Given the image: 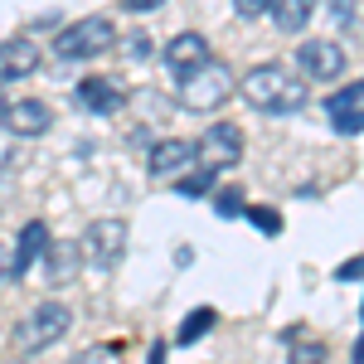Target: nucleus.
<instances>
[{
    "label": "nucleus",
    "instance_id": "f257e3e1",
    "mask_svg": "<svg viewBox=\"0 0 364 364\" xmlns=\"http://www.w3.org/2000/svg\"><path fill=\"white\" fill-rule=\"evenodd\" d=\"M238 92H243L248 107H257V112H267V117L301 112L311 102L306 78L291 73V68H282V63H257V68H248L243 83H238Z\"/></svg>",
    "mask_w": 364,
    "mask_h": 364
},
{
    "label": "nucleus",
    "instance_id": "f03ea898",
    "mask_svg": "<svg viewBox=\"0 0 364 364\" xmlns=\"http://www.w3.org/2000/svg\"><path fill=\"white\" fill-rule=\"evenodd\" d=\"M233 92H238V73L214 54L204 58V63H195V68H185V73H175V102L195 117L219 112Z\"/></svg>",
    "mask_w": 364,
    "mask_h": 364
},
{
    "label": "nucleus",
    "instance_id": "7ed1b4c3",
    "mask_svg": "<svg viewBox=\"0 0 364 364\" xmlns=\"http://www.w3.org/2000/svg\"><path fill=\"white\" fill-rule=\"evenodd\" d=\"M68 326H73V311L63 306V301H39L15 326V350L20 355H39V350H49V345H58V340L68 336Z\"/></svg>",
    "mask_w": 364,
    "mask_h": 364
},
{
    "label": "nucleus",
    "instance_id": "20e7f679",
    "mask_svg": "<svg viewBox=\"0 0 364 364\" xmlns=\"http://www.w3.org/2000/svg\"><path fill=\"white\" fill-rule=\"evenodd\" d=\"M107 49H117V25L107 15H87V20H73V25L58 29L54 54L58 58H102Z\"/></svg>",
    "mask_w": 364,
    "mask_h": 364
},
{
    "label": "nucleus",
    "instance_id": "39448f33",
    "mask_svg": "<svg viewBox=\"0 0 364 364\" xmlns=\"http://www.w3.org/2000/svg\"><path fill=\"white\" fill-rule=\"evenodd\" d=\"M127 238H132V228L127 219H97V224H87L83 243H78V257H83L87 267H117L122 262V252H127Z\"/></svg>",
    "mask_w": 364,
    "mask_h": 364
},
{
    "label": "nucleus",
    "instance_id": "423d86ee",
    "mask_svg": "<svg viewBox=\"0 0 364 364\" xmlns=\"http://www.w3.org/2000/svg\"><path fill=\"white\" fill-rule=\"evenodd\" d=\"M195 161L209 170H228L243 161V127H233V122H214V127H204V136L195 141Z\"/></svg>",
    "mask_w": 364,
    "mask_h": 364
},
{
    "label": "nucleus",
    "instance_id": "0eeeda50",
    "mask_svg": "<svg viewBox=\"0 0 364 364\" xmlns=\"http://www.w3.org/2000/svg\"><path fill=\"white\" fill-rule=\"evenodd\" d=\"M296 68H301L306 83H336L340 73H345V49H340L336 39H306L296 49Z\"/></svg>",
    "mask_w": 364,
    "mask_h": 364
},
{
    "label": "nucleus",
    "instance_id": "6e6552de",
    "mask_svg": "<svg viewBox=\"0 0 364 364\" xmlns=\"http://www.w3.org/2000/svg\"><path fill=\"white\" fill-rule=\"evenodd\" d=\"M326 117H331V127H336L340 136H360L364 132V78L331 92L326 97Z\"/></svg>",
    "mask_w": 364,
    "mask_h": 364
},
{
    "label": "nucleus",
    "instance_id": "1a4fd4ad",
    "mask_svg": "<svg viewBox=\"0 0 364 364\" xmlns=\"http://www.w3.org/2000/svg\"><path fill=\"white\" fill-rule=\"evenodd\" d=\"M44 49L34 39H0V83H20L29 73H39Z\"/></svg>",
    "mask_w": 364,
    "mask_h": 364
},
{
    "label": "nucleus",
    "instance_id": "9d476101",
    "mask_svg": "<svg viewBox=\"0 0 364 364\" xmlns=\"http://www.w3.org/2000/svg\"><path fill=\"white\" fill-rule=\"evenodd\" d=\"M44 248H49V224L44 219H29L20 228V238H15V248H10V282L29 277V267L44 257Z\"/></svg>",
    "mask_w": 364,
    "mask_h": 364
},
{
    "label": "nucleus",
    "instance_id": "9b49d317",
    "mask_svg": "<svg viewBox=\"0 0 364 364\" xmlns=\"http://www.w3.org/2000/svg\"><path fill=\"white\" fill-rule=\"evenodd\" d=\"M5 127H10V136H44L49 127H54V112H49V102H39V97H25V102H5V117H0Z\"/></svg>",
    "mask_w": 364,
    "mask_h": 364
},
{
    "label": "nucleus",
    "instance_id": "f8f14e48",
    "mask_svg": "<svg viewBox=\"0 0 364 364\" xmlns=\"http://www.w3.org/2000/svg\"><path fill=\"white\" fill-rule=\"evenodd\" d=\"M190 166H199L195 161V141H156L151 146V175L156 180H175L180 170H190Z\"/></svg>",
    "mask_w": 364,
    "mask_h": 364
},
{
    "label": "nucleus",
    "instance_id": "ddd939ff",
    "mask_svg": "<svg viewBox=\"0 0 364 364\" xmlns=\"http://www.w3.org/2000/svg\"><path fill=\"white\" fill-rule=\"evenodd\" d=\"M122 102H127V92H122L112 78H83V83H78V107H83V112L107 117V112H117Z\"/></svg>",
    "mask_w": 364,
    "mask_h": 364
},
{
    "label": "nucleus",
    "instance_id": "4468645a",
    "mask_svg": "<svg viewBox=\"0 0 364 364\" xmlns=\"http://www.w3.org/2000/svg\"><path fill=\"white\" fill-rule=\"evenodd\" d=\"M204 58H209V39L195 34V29L175 34V39L166 44V68L170 73H185V68H195V63H204Z\"/></svg>",
    "mask_w": 364,
    "mask_h": 364
},
{
    "label": "nucleus",
    "instance_id": "2eb2a0df",
    "mask_svg": "<svg viewBox=\"0 0 364 364\" xmlns=\"http://www.w3.org/2000/svg\"><path fill=\"white\" fill-rule=\"evenodd\" d=\"M267 15L282 34H301L316 20V0H267Z\"/></svg>",
    "mask_w": 364,
    "mask_h": 364
},
{
    "label": "nucleus",
    "instance_id": "dca6fc26",
    "mask_svg": "<svg viewBox=\"0 0 364 364\" xmlns=\"http://www.w3.org/2000/svg\"><path fill=\"white\" fill-rule=\"evenodd\" d=\"M214 175H219V170L190 166V170H180V175L170 180V190H175V195H185V199H204L209 190H214Z\"/></svg>",
    "mask_w": 364,
    "mask_h": 364
},
{
    "label": "nucleus",
    "instance_id": "f3484780",
    "mask_svg": "<svg viewBox=\"0 0 364 364\" xmlns=\"http://www.w3.org/2000/svg\"><path fill=\"white\" fill-rule=\"evenodd\" d=\"M214 321H219V316H214V306H195L190 311V316H185V326H180V345H195L199 336H209V331H214Z\"/></svg>",
    "mask_w": 364,
    "mask_h": 364
},
{
    "label": "nucleus",
    "instance_id": "a211bd4d",
    "mask_svg": "<svg viewBox=\"0 0 364 364\" xmlns=\"http://www.w3.org/2000/svg\"><path fill=\"white\" fill-rule=\"evenodd\" d=\"M73 262H78V252L54 248V238H49V248H44V272H49V282H68L73 277Z\"/></svg>",
    "mask_w": 364,
    "mask_h": 364
},
{
    "label": "nucleus",
    "instance_id": "6ab92c4d",
    "mask_svg": "<svg viewBox=\"0 0 364 364\" xmlns=\"http://www.w3.org/2000/svg\"><path fill=\"white\" fill-rule=\"evenodd\" d=\"M243 209H248V195H243L238 185H224V190L214 195V214H219V219H243Z\"/></svg>",
    "mask_w": 364,
    "mask_h": 364
},
{
    "label": "nucleus",
    "instance_id": "aec40b11",
    "mask_svg": "<svg viewBox=\"0 0 364 364\" xmlns=\"http://www.w3.org/2000/svg\"><path fill=\"white\" fill-rule=\"evenodd\" d=\"M243 219H252L262 233H282V219L272 214V209H257V204H248V209H243Z\"/></svg>",
    "mask_w": 364,
    "mask_h": 364
},
{
    "label": "nucleus",
    "instance_id": "412c9836",
    "mask_svg": "<svg viewBox=\"0 0 364 364\" xmlns=\"http://www.w3.org/2000/svg\"><path fill=\"white\" fill-rule=\"evenodd\" d=\"M364 277V252L360 257H350V262H340L336 267V282H360Z\"/></svg>",
    "mask_w": 364,
    "mask_h": 364
},
{
    "label": "nucleus",
    "instance_id": "4be33fe9",
    "mask_svg": "<svg viewBox=\"0 0 364 364\" xmlns=\"http://www.w3.org/2000/svg\"><path fill=\"white\" fill-rule=\"evenodd\" d=\"M233 10L243 20H257V15H267V0H233Z\"/></svg>",
    "mask_w": 364,
    "mask_h": 364
},
{
    "label": "nucleus",
    "instance_id": "5701e85b",
    "mask_svg": "<svg viewBox=\"0 0 364 364\" xmlns=\"http://www.w3.org/2000/svg\"><path fill=\"white\" fill-rule=\"evenodd\" d=\"M127 54L136 58V63H141V58H151V39H146V34H132V39H127Z\"/></svg>",
    "mask_w": 364,
    "mask_h": 364
},
{
    "label": "nucleus",
    "instance_id": "b1692460",
    "mask_svg": "<svg viewBox=\"0 0 364 364\" xmlns=\"http://www.w3.org/2000/svg\"><path fill=\"white\" fill-rule=\"evenodd\" d=\"M331 20H336V25H350V20H355V5H350V0H331Z\"/></svg>",
    "mask_w": 364,
    "mask_h": 364
},
{
    "label": "nucleus",
    "instance_id": "393cba45",
    "mask_svg": "<svg viewBox=\"0 0 364 364\" xmlns=\"http://www.w3.org/2000/svg\"><path fill=\"white\" fill-rule=\"evenodd\" d=\"M166 0H122V10H132V15H151V10H161Z\"/></svg>",
    "mask_w": 364,
    "mask_h": 364
},
{
    "label": "nucleus",
    "instance_id": "a878e982",
    "mask_svg": "<svg viewBox=\"0 0 364 364\" xmlns=\"http://www.w3.org/2000/svg\"><path fill=\"white\" fill-rule=\"evenodd\" d=\"M5 282H10V243L0 238V287H5Z\"/></svg>",
    "mask_w": 364,
    "mask_h": 364
},
{
    "label": "nucleus",
    "instance_id": "bb28decb",
    "mask_svg": "<svg viewBox=\"0 0 364 364\" xmlns=\"http://www.w3.org/2000/svg\"><path fill=\"white\" fill-rule=\"evenodd\" d=\"M355 360H360V364H364V336H360V340H355Z\"/></svg>",
    "mask_w": 364,
    "mask_h": 364
},
{
    "label": "nucleus",
    "instance_id": "cd10ccee",
    "mask_svg": "<svg viewBox=\"0 0 364 364\" xmlns=\"http://www.w3.org/2000/svg\"><path fill=\"white\" fill-rule=\"evenodd\" d=\"M0 117H5V92H0Z\"/></svg>",
    "mask_w": 364,
    "mask_h": 364
}]
</instances>
